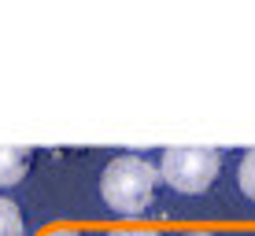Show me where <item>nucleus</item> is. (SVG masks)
<instances>
[{
    "label": "nucleus",
    "mask_w": 255,
    "mask_h": 236,
    "mask_svg": "<svg viewBox=\"0 0 255 236\" xmlns=\"http://www.w3.org/2000/svg\"><path fill=\"white\" fill-rule=\"evenodd\" d=\"M155 185H159V170L148 159H140V155H119L100 173V199L115 214L133 218V214L148 211V203L155 196Z\"/></svg>",
    "instance_id": "obj_1"
},
{
    "label": "nucleus",
    "mask_w": 255,
    "mask_h": 236,
    "mask_svg": "<svg viewBox=\"0 0 255 236\" xmlns=\"http://www.w3.org/2000/svg\"><path fill=\"white\" fill-rule=\"evenodd\" d=\"M222 170V152L204 144H181V148H166L159 159V177L181 196H200L211 188V181Z\"/></svg>",
    "instance_id": "obj_2"
},
{
    "label": "nucleus",
    "mask_w": 255,
    "mask_h": 236,
    "mask_svg": "<svg viewBox=\"0 0 255 236\" xmlns=\"http://www.w3.org/2000/svg\"><path fill=\"white\" fill-rule=\"evenodd\" d=\"M33 152L30 148H15V144H0V188H11L19 185L30 170Z\"/></svg>",
    "instance_id": "obj_3"
},
{
    "label": "nucleus",
    "mask_w": 255,
    "mask_h": 236,
    "mask_svg": "<svg viewBox=\"0 0 255 236\" xmlns=\"http://www.w3.org/2000/svg\"><path fill=\"white\" fill-rule=\"evenodd\" d=\"M26 222H22V211L11 203V199L0 196V236H22Z\"/></svg>",
    "instance_id": "obj_4"
},
{
    "label": "nucleus",
    "mask_w": 255,
    "mask_h": 236,
    "mask_svg": "<svg viewBox=\"0 0 255 236\" xmlns=\"http://www.w3.org/2000/svg\"><path fill=\"white\" fill-rule=\"evenodd\" d=\"M237 181H241V192L255 203V148H252V152H244L241 170H237Z\"/></svg>",
    "instance_id": "obj_5"
},
{
    "label": "nucleus",
    "mask_w": 255,
    "mask_h": 236,
    "mask_svg": "<svg viewBox=\"0 0 255 236\" xmlns=\"http://www.w3.org/2000/svg\"><path fill=\"white\" fill-rule=\"evenodd\" d=\"M108 236H159V233H155V229H140V225H137V229H111Z\"/></svg>",
    "instance_id": "obj_6"
},
{
    "label": "nucleus",
    "mask_w": 255,
    "mask_h": 236,
    "mask_svg": "<svg viewBox=\"0 0 255 236\" xmlns=\"http://www.w3.org/2000/svg\"><path fill=\"white\" fill-rule=\"evenodd\" d=\"M45 236H89V233H82V229H70V225H59V229H48Z\"/></svg>",
    "instance_id": "obj_7"
},
{
    "label": "nucleus",
    "mask_w": 255,
    "mask_h": 236,
    "mask_svg": "<svg viewBox=\"0 0 255 236\" xmlns=\"http://www.w3.org/2000/svg\"><path fill=\"white\" fill-rule=\"evenodd\" d=\"M185 236H215V233H207V229H196V233H185Z\"/></svg>",
    "instance_id": "obj_8"
}]
</instances>
